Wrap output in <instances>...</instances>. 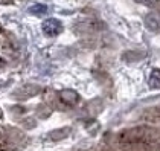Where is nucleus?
Segmentation results:
<instances>
[{
	"label": "nucleus",
	"instance_id": "nucleus-4",
	"mask_svg": "<svg viewBox=\"0 0 160 151\" xmlns=\"http://www.w3.org/2000/svg\"><path fill=\"white\" fill-rule=\"evenodd\" d=\"M0 114H2V113H0Z\"/></svg>",
	"mask_w": 160,
	"mask_h": 151
},
{
	"label": "nucleus",
	"instance_id": "nucleus-3",
	"mask_svg": "<svg viewBox=\"0 0 160 151\" xmlns=\"http://www.w3.org/2000/svg\"><path fill=\"white\" fill-rule=\"evenodd\" d=\"M149 83H151L152 87H160V70L159 69H154V70H152Z\"/></svg>",
	"mask_w": 160,
	"mask_h": 151
},
{
	"label": "nucleus",
	"instance_id": "nucleus-2",
	"mask_svg": "<svg viewBox=\"0 0 160 151\" xmlns=\"http://www.w3.org/2000/svg\"><path fill=\"white\" fill-rule=\"evenodd\" d=\"M49 11V8L46 6V5H32L31 8H29V13L31 14H35V15H41V14H46Z\"/></svg>",
	"mask_w": 160,
	"mask_h": 151
},
{
	"label": "nucleus",
	"instance_id": "nucleus-1",
	"mask_svg": "<svg viewBox=\"0 0 160 151\" xmlns=\"http://www.w3.org/2000/svg\"><path fill=\"white\" fill-rule=\"evenodd\" d=\"M41 29H43V32H44L48 37H55V35L61 34L62 25H61V22L57 20V18H48V20L43 22Z\"/></svg>",
	"mask_w": 160,
	"mask_h": 151
}]
</instances>
